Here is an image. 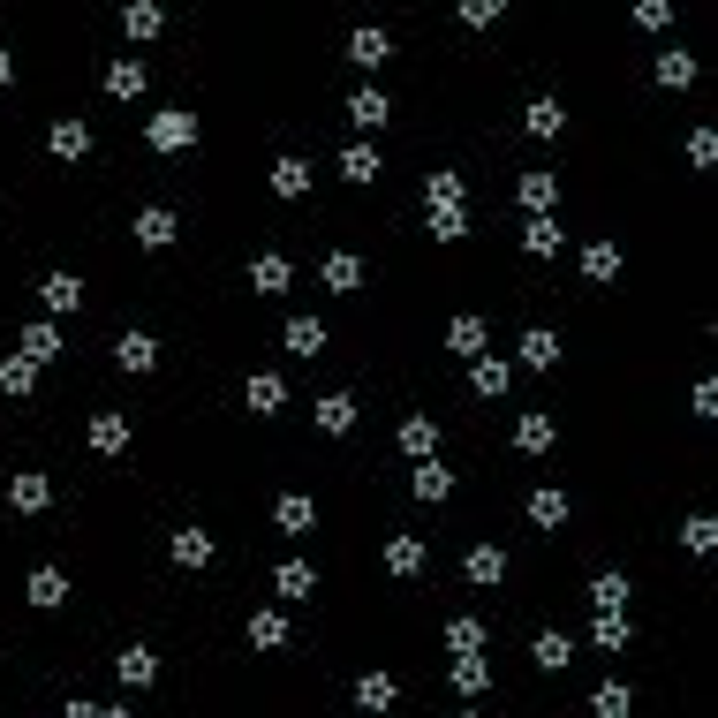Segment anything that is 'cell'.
<instances>
[{
  "label": "cell",
  "instance_id": "obj_1",
  "mask_svg": "<svg viewBox=\"0 0 718 718\" xmlns=\"http://www.w3.org/2000/svg\"><path fill=\"white\" fill-rule=\"evenodd\" d=\"M152 144L159 152H189L197 144V114H152Z\"/></svg>",
  "mask_w": 718,
  "mask_h": 718
},
{
  "label": "cell",
  "instance_id": "obj_2",
  "mask_svg": "<svg viewBox=\"0 0 718 718\" xmlns=\"http://www.w3.org/2000/svg\"><path fill=\"white\" fill-rule=\"evenodd\" d=\"M38 295H46V310H53V318L84 310V280H76V273H46V288H38Z\"/></svg>",
  "mask_w": 718,
  "mask_h": 718
},
{
  "label": "cell",
  "instance_id": "obj_3",
  "mask_svg": "<svg viewBox=\"0 0 718 718\" xmlns=\"http://www.w3.org/2000/svg\"><path fill=\"white\" fill-rule=\"evenodd\" d=\"M129 235H137L144 250H167V242H174V212H167V205H144V212H137V227H129Z\"/></svg>",
  "mask_w": 718,
  "mask_h": 718
},
{
  "label": "cell",
  "instance_id": "obj_4",
  "mask_svg": "<svg viewBox=\"0 0 718 718\" xmlns=\"http://www.w3.org/2000/svg\"><path fill=\"white\" fill-rule=\"evenodd\" d=\"M409 492H416V499H424V507H439V499H446V492H454V477H446V469H439V462H416V469H409Z\"/></svg>",
  "mask_w": 718,
  "mask_h": 718
},
{
  "label": "cell",
  "instance_id": "obj_5",
  "mask_svg": "<svg viewBox=\"0 0 718 718\" xmlns=\"http://www.w3.org/2000/svg\"><path fill=\"white\" fill-rule=\"evenodd\" d=\"M46 499H53L46 477H8V507L16 514H46Z\"/></svg>",
  "mask_w": 718,
  "mask_h": 718
},
{
  "label": "cell",
  "instance_id": "obj_6",
  "mask_svg": "<svg viewBox=\"0 0 718 718\" xmlns=\"http://www.w3.org/2000/svg\"><path fill=\"white\" fill-rule=\"evenodd\" d=\"M356 703H363V711H394V703H401L394 673H363V681H356Z\"/></svg>",
  "mask_w": 718,
  "mask_h": 718
},
{
  "label": "cell",
  "instance_id": "obj_7",
  "mask_svg": "<svg viewBox=\"0 0 718 718\" xmlns=\"http://www.w3.org/2000/svg\"><path fill=\"white\" fill-rule=\"evenodd\" d=\"M348 121H356V129H386V121H394L386 91H356V99H348Z\"/></svg>",
  "mask_w": 718,
  "mask_h": 718
},
{
  "label": "cell",
  "instance_id": "obj_8",
  "mask_svg": "<svg viewBox=\"0 0 718 718\" xmlns=\"http://www.w3.org/2000/svg\"><path fill=\"white\" fill-rule=\"evenodd\" d=\"M53 159H84L91 152V129H84V121H53Z\"/></svg>",
  "mask_w": 718,
  "mask_h": 718
},
{
  "label": "cell",
  "instance_id": "obj_9",
  "mask_svg": "<svg viewBox=\"0 0 718 718\" xmlns=\"http://www.w3.org/2000/svg\"><path fill=\"white\" fill-rule=\"evenodd\" d=\"M522 205H530V220H545V212L560 205V182H552V174H522Z\"/></svg>",
  "mask_w": 718,
  "mask_h": 718
},
{
  "label": "cell",
  "instance_id": "obj_10",
  "mask_svg": "<svg viewBox=\"0 0 718 718\" xmlns=\"http://www.w3.org/2000/svg\"><path fill=\"white\" fill-rule=\"evenodd\" d=\"M114 356H121V371H152V363H159V341H152V333H121Z\"/></svg>",
  "mask_w": 718,
  "mask_h": 718
},
{
  "label": "cell",
  "instance_id": "obj_11",
  "mask_svg": "<svg viewBox=\"0 0 718 718\" xmlns=\"http://www.w3.org/2000/svg\"><path fill=\"white\" fill-rule=\"evenodd\" d=\"M386 53H394V38H386V31H348V61H363V69H378Z\"/></svg>",
  "mask_w": 718,
  "mask_h": 718
},
{
  "label": "cell",
  "instance_id": "obj_12",
  "mask_svg": "<svg viewBox=\"0 0 718 718\" xmlns=\"http://www.w3.org/2000/svg\"><path fill=\"white\" fill-rule=\"evenodd\" d=\"M522 363H530V371H552V363H560V341H552L545 325H530V333H522Z\"/></svg>",
  "mask_w": 718,
  "mask_h": 718
},
{
  "label": "cell",
  "instance_id": "obj_13",
  "mask_svg": "<svg viewBox=\"0 0 718 718\" xmlns=\"http://www.w3.org/2000/svg\"><path fill=\"white\" fill-rule=\"evenodd\" d=\"M310 416H318V431H333V439H341V431L356 424V401H348V394H325V401H318Z\"/></svg>",
  "mask_w": 718,
  "mask_h": 718
},
{
  "label": "cell",
  "instance_id": "obj_14",
  "mask_svg": "<svg viewBox=\"0 0 718 718\" xmlns=\"http://www.w3.org/2000/svg\"><path fill=\"white\" fill-rule=\"evenodd\" d=\"M167 552H174V567H212V537L205 530H182Z\"/></svg>",
  "mask_w": 718,
  "mask_h": 718
},
{
  "label": "cell",
  "instance_id": "obj_15",
  "mask_svg": "<svg viewBox=\"0 0 718 718\" xmlns=\"http://www.w3.org/2000/svg\"><path fill=\"white\" fill-rule=\"evenodd\" d=\"M560 220H552V212H545V220H530V227H522V250H530V257H552V250H560Z\"/></svg>",
  "mask_w": 718,
  "mask_h": 718
},
{
  "label": "cell",
  "instance_id": "obj_16",
  "mask_svg": "<svg viewBox=\"0 0 718 718\" xmlns=\"http://www.w3.org/2000/svg\"><path fill=\"white\" fill-rule=\"evenodd\" d=\"M114 666H121V681H129V688H152V681H159V658H152V650H121Z\"/></svg>",
  "mask_w": 718,
  "mask_h": 718
},
{
  "label": "cell",
  "instance_id": "obj_17",
  "mask_svg": "<svg viewBox=\"0 0 718 718\" xmlns=\"http://www.w3.org/2000/svg\"><path fill=\"white\" fill-rule=\"evenodd\" d=\"M0 394H38V363H23V356H8V363H0Z\"/></svg>",
  "mask_w": 718,
  "mask_h": 718
},
{
  "label": "cell",
  "instance_id": "obj_18",
  "mask_svg": "<svg viewBox=\"0 0 718 718\" xmlns=\"http://www.w3.org/2000/svg\"><path fill=\"white\" fill-rule=\"evenodd\" d=\"M61 356V333L53 325H23V363H53Z\"/></svg>",
  "mask_w": 718,
  "mask_h": 718
},
{
  "label": "cell",
  "instance_id": "obj_19",
  "mask_svg": "<svg viewBox=\"0 0 718 718\" xmlns=\"http://www.w3.org/2000/svg\"><path fill=\"white\" fill-rule=\"evenodd\" d=\"M31 605H69V575H61V567H38L31 575Z\"/></svg>",
  "mask_w": 718,
  "mask_h": 718
},
{
  "label": "cell",
  "instance_id": "obj_20",
  "mask_svg": "<svg viewBox=\"0 0 718 718\" xmlns=\"http://www.w3.org/2000/svg\"><path fill=\"white\" fill-rule=\"evenodd\" d=\"M91 446H99V454H121V446H129V416H91Z\"/></svg>",
  "mask_w": 718,
  "mask_h": 718
},
{
  "label": "cell",
  "instance_id": "obj_21",
  "mask_svg": "<svg viewBox=\"0 0 718 718\" xmlns=\"http://www.w3.org/2000/svg\"><path fill=\"white\" fill-rule=\"evenodd\" d=\"M469 386H477V394H492V401H499V394H507V386H514V371H507V363H499V356H484L477 371H469Z\"/></svg>",
  "mask_w": 718,
  "mask_h": 718
},
{
  "label": "cell",
  "instance_id": "obj_22",
  "mask_svg": "<svg viewBox=\"0 0 718 718\" xmlns=\"http://www.w3.org/2000/svg\"><path fill=\"white\" fill-rule=\"evenodd\" d=\"M401 446H409L416 462H431V446H439V424H431V416H409V424H401Z\"/></svg>",
  "mask_w": 718,
  "mask_h": 718
},
{
  "label": "cell",
  "instance_id": "obj_23",
  "mask_svg": "<svg viewBox=\"0 0 718 718\" xmlns=\"http://www.w3.org/2000/svg\"><path fill=\"white\" fill-rule=\"evenodd\" d=\"M341 174H348V182H378L386 167H378V152H371V144H348V152H341Z\"/></svg>",
  "mask_w": 718,
  "mask_h": 718
},
{
  "label": "cell",
  "instance_id": "obj_24",
  "mask_svg": "<svg viewBox=\"0 0 718 718\" xmlns=\"http://www.w3.org/2000/svg\"><path fill=\"white\" fill-rule=\"evenodd\" d=\"M530 522L560 530V522H567V492H552V484H545V492H530Z\"/></svg>",
  "mask_w": 718,
  "mask_h": 718
},
{
  "label": "cell",
  "instance_id": "obj_25",
  "mask_svg": "<svg viewBox=\"0 0 718 718\" xmlns=\"http://www.w3.org/2000/svg\"><path fill=\"white\" fill-rule=\"evenodd\" d=\"M280 401H288V386H280L273 371H257V378H250V409H257V416H273Z\"/></svg>",
  "mask_w": 718,
  "mask_h": 718
},
{
  "label": "cell",
  "instance_id": "obj_26",
  "mask_svg": "<svg viewBox=\"0 0 718 718\" xmlns=\"http://www.w3.org/2000/svg\"><path fill=\"white\" fill-rule=\"evenodd\" d=\"M106 91H114V99H137L144 91V61H114V69H106Z\"/></svg>",
  "mask_w": 718,
  "mask_h": 718
},
{
  "label": "cell",
  "instance_id": "obj_27",
  "mask_svg": "<svg viewBox=\"0 0 718 718\" xmlns=\"http://www.w3.org/2000/svg\"><path fill=\"white\" fill-rule=\"evenodd\" d=\"M514 446H522V454H545L552 446V416H522V424H514Z\"/></svg>",
  "mask_w": 718,
  "mask_h": 718
},
{
  "label": "cell",
  "instance_id": "obj_28",
  "mask_svg": "<svg viewBox=\"0 0 718 718\" xmlns=\"http://www.w3.org/2000/svg\"><path fill=\"white\" fill-rule=\"evenodd\" d=\"M567 658H575V643H567L560 628H545V635H537V666H545V673H560Z\"/></svg>",
  "mask_w": 718,
  "mask_h": 718
},
{
  "label": "cell",
  "instance_id": "obj_29",
  "mask_svg": "<svg viewBox=\"0 0 718 718\" xmlns=\"http://www.w3.org/2000/svg\"><path fill=\"white\" fill-rule=\"evenodd\" d=\"M288 348H295V356H318V348H325V325H318V318H288Z\"/></svg>",
  "mask_w": 718,
  "mask_h": 718
},
{
  "label": "cell",
  "instance_id": "obj_30",
  "mask_svg": "<svg viewBox=\"0 0 718 718\" xmlns=\"http://www.w3.org/2000/svg\"><path fill=\"white\" fill-rule=\"evenodd\" d=\"M303 189H310V167L303 159H280L273 167V197H303Z\"/></svg>",
  "mask_w": 718,
  "mask_h": 718
},
{
  "label": "cell",
  "instance_id": "obj_31",
  "mask_svg": "<svg viewBox=\"0 0 718 718\" xmlns=\"http://www.w3.org/2000/svg\"><path fill=\"white\" fill-rule=\"evenodd\" d=\"M499 575H507V552H499V545H477V552H469V582H499Z\"/></svg>",
  "mask_w": 718,
  "mask_h": 718
},
{
  "label": "cell",
  "instance_id": "obj_32",
  "mask_svg": "<svg viewBox=\"0 0 718 718\" xmlns=\"http://www.w3.org/2000/svg\"><path fill=\"white\" fill-rule=\"evenodd\" d=\"M462 174H431V212H462Z\"/></svg>",
  "mask_w": 718,
  "mask_h": 718
},
{
  "label": "cell",
  "instance_id": "obj_33",
  "mask_svg": "<svg viewBox=\"0 0 718 718\" xmlns=\"http://www.w3.org/2000/svg\"><path fill=\"white\" fill-rule=\"evenodd\" d=\"M250 280H257L265 295H280V288H288V257H273V250H265V257L250 265Z\"/></svg>",
  "mask_w": 718,
  "mask_h": 718
},
{
  "label": "cell",
  "instance_id": "obj_34",
  "mask_svg": "<svg viewBox=\"0 0 718 718\" xmlns=\"http://www.w3.org/2000/svg\"><path fill=\"white\" fill-rule=\"evenodd\" d=\"M658 84H666V91L696 84V61H688V53H658Z\"/></svg>",
  "mask_w": 718,
  "mask_h": 718
},
{
  "label": "cell",
  "instance_id": "obj_35",
  "mask_svg": "<svg viewBox=\"0 0 718 718\" xmlns=\"http://www.w3.org/2000/svg\"><path fill=\"white\" fill-rule=\"evenodd\" d=\"M582 273H590V280H613V273H620V250H613V242H590V250H582Z\"/></svg>",
  "mask_w": 718,
  "mask_h": 718
},
{
  "label": "cell",
  "instance_id": "obj_36",
  "mask_svg": "<svg viewBox=\"0 0 718 718\" xmlns=\"http://www.w3.org/2000/svg\"><path fill=\"white\" fill-rule=\"evenodd\" d=\"M590 598H598V613H620V605H628V575H598Z\"/></svg>",
  "mask_w": 718,
  "mask_h": 718
},
{
  "label": "cell",
  "instance_id": "obj_37",
  "mask_svg": "<svg viewBox=\"0 0 718 718\" xmlns=\"http://www.w3.org/2000/svg\"><path fill=\"white\" fill-rule=\"evenodd\" d=\"M121 23H129V38H159V23H167V16H159L152 0H129V16H121Z\"/></svg>",
  "mask_w": 718,
  "mask_h": 718
},
{
  "label": "cell",
  "instance_id": "obj_38",
  "mask_svg": "<svg viewBox=\"0 0 718 718\" xmlns=\"http://www.w3.org/2000/svg\"><path fill=\"white\" fill-rule=\"evenodd\" d=\"M560 129H567L560 99H537V106H530V137H560Z\"/></svg>",
  "mask_w": 718,
  "mask_h": 718
},
{
  "label": "cell",
  "instance_id": "obj_39",
  "mask_svg": "<svg viewBox=\"0 0 718 718\" xmlns=\"http://www.w3.org/2000/svg\"><path fill=\"white\" fill-rule=\"evenodd\" d=\"M250 643H257V650H280V643H288V620H280V613H257V620H250Z\"/></svg>",
  "mask_w": 718,
  "mask_h": 718
},
{
  "label": "cell",
  "instance_id": "obj_40",
  "mask_svg": "<svg viewBox=\"0 0 718 718\" xmlns=\"http://www.w3.org/2000/svg\"><path fill=\"white\" fill-rule=\"evenodd\" d=\"M273 522H280L288 537H295V530H310V499H303V492H288V499L273 507Z\"/></svg>",
  "mask_w": 718,
  "mask_h": 718
},
{
  "label": "cell",
  "instance_id": "obj_41",
  "mask_svg": "<svg viewBox=\"0 0 718 718\" xmlns=\"http://www.w3.org/2000/svg\"><path fill=\"white\" fill-rule=\"evenodd\" d=\"M280 598H310V560H280Z\"/></svg>",
  "mask_w": 718,
  "mask_h": 718
},
{
  "label": "cell",
  "instance_id": "obj_42",
  "mask_svg": "<svg viewBox=\"0 0 718 718\" xmlns=\"http://www.w3.org/2000/svg\"><path fill=\"white\" fill-rule=\"evenodd\" d=\"M386 567H394V575H416V567H424V545H416V537H394V545H386Z\"/></svg>",
  "mask_w": 718,
  "mask_h": 718
},
{
  "label": "cell",
  "instance_id": "obj_43",
  "mask_svg": "<svg viewBox=\"0 0 718 718\" xmlns=\"http://www.w3.org/2000/svg\"><path fill=\"white\" fill-rule=\"evenodd\" d=\"M454 688H462V696H484V688H492V666H484V658H462V666H454Z\"/></svg>",
  "mask_w": 718,
  "mask_h": 718
},
{
  "label": "cell",
  "instance_id": "obj_44",
  "mask_svg": "<svg viewBox=\"0 0 718 718\" xmlns=\"http://www.w3.org/2000/svg\"><path fill=\"white\" fill-rule=\"evenodd\" d=\"M628 703H635L628 688H620V681H605L598 696H590V711H598V718H628Z\"/></svg>",
  "mask_w": 718,
  "mask_h": 718
},
{
  "label": "cell",
  "instance_id": "obj_45",
  "mask_svg": "<svg viewBox=\"0 0 718 718\" xmlns=\"http://www.w3.org/2000/svg\"><path fill=\"white\" fill-rule=\"evenodd\" d=\"M325 288H363V265H356V257H325Z\"/></svg>",
  "mask_w": 718,
  "mask_h": 718
},
{
  "label": "cell",
  "instance_id": "obj_46",
  "mask_svg": "<svg viewBox=\"0 0 718 718\" xmlns=\"http://www.w3.org/2000/svg\"><path fill=\"white\" fill-rule=\"evenodd\" d=\"M446 348H462V356H477V348H484V325H477V318H454V325H446Z\"/></svg>",
  "mask_w": 718,
  "mask_h": 718
},
{
  "label": "cell",
  "instance_id": "obj_47",
  "mask_svg": "<svg viewBox=\"0 0 718 718\" xmlns=\"http://www.w3.org/2000/svg\"><path fill=\"white\" fill-rule=\"evenodd\" d=\"M590 635H598V650H620V643H628V613H598Z\"/></svg>",
  "mask_w": 718,
  "mask_h": 718
},
{
  "label": "cell",
  "instance_id": "obj_48",
  "mask_svg": "<svg viewBox=\"0 0 718 718\" xmlns=\"http://www.w3.org/2000/svg\"><path fill=\"white\" fill-rule=\"evenodd\" d=\"M681 545H688V552H711V545H718V530H711V514H688V530H681Z\"/></svg>",
  "mask_w": 718,
  "mask_h": 718
},
{
  "label": "cell",
  "instance_id": "obj_49",
  "mask_svg": "<svg viewBox=\"0 0 718 718\" xmlns=\"http://www.w3.org/2000/svg\"><path fill=\"white\" fill-rule=\"evenodd\" d=\"M446 643L462 650V658H477V650H484V628H477V620H454V628H446Z\"/></svg>",
  "mask_w": 718,
  "mask_h": 718
},
{
  "label": "cell",
  "instance_id": "obj_50",
  "mask_svg": "<svg viewBox=\"0 0 718 718\" xmlns=\"http://www.w3.org/2000/svg\"><path fill=\"white\" fill-rule=\"evenodd\" d=\"M431 235H439V242H462L469 220H462V212H431Z\"/></svg>",
  "mask_w": 718,
  "mask_h": 718
},
{
  "label": "cell",
  "instance_id": "obj_51",
  "mask_svg": "<svg viewBox=\"0 0 718 718\" xmlns=\"http://www.w3.org/2000/svg\"><path fill=\"white\" fill-rule=\"evenodd\" d=\"M688 159H696V167H711V159H718V137H711V129H696V137H688Z\"/></svg>",
  "mask_w": 718,
  "mask_h": 718
},
{
  "label": "cell",
  "instance_id": "obj_52",
  "mask_svg": "<svg viewBox=\"0 0 718 718\" xmlns=\"http://www.w3.org/2000/svg\"><path fill=\"white\" fill-rule=\"evenodd\" d=\"M462 23H477V31H484V23H499V0H469Z\"/></svg>",
  "mask_w": 718,
  "mask_h": 718
},
{
  "label": "cell",
  "instance_id": "obj_53",
  "mask_svg": "<svg viewBox=\"0 0 718 718\" xmlns=\"http://www.w3.org/2000/svg\"><path fill=\"white\" fill-rule=\"evenodd\" d=\"M61 718H99V703H69V711H61Z\"/></svg>",
  "mask_w": 718,
  "mask_h": 718
},
{
  "label": "cell",
  "instance_id": "obj_54",
  "mask_svg": "<svg viewBox=\"0 0 718 718\" xmlns=\"http://www.w3.org/2000/svg\"><path fill=\"white\" fill-rule=\"evenodd\" d=\"M8 76H16V61H8V53H0V91H8Z\"/></svg>",
  "mask_w": 718,
  "mask_h": 718
},
{
  "label": "cell",
  "instance_id": "obj_55",
  "mask_svg": "<svg viewBox=\"0 0 718 718\" xmlns=\"http://www.w3.org/2000/svg\"><path fill=\"white\" fill-rule=\"evenodd\" d=\"M99 718H129V711H99Z\"/></svg>",
  "mask_w": 718,
  "mask_h": 718
},
{
  "label": "cell",
  "instance_id": "obj_56",
  "mask_svg": "<svg viewBox=\"0 0 718 718\" xmlns=\"http://www.w3.org/2000/svg\"><path fill=\"white\" fill-rule=\"evenodd\" d=\"M454 718H477V711H454Z\"/></svg>",
  "mask_w": 718,
  "mask_h": 718
}]
</instances>
